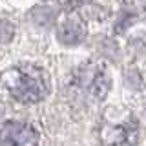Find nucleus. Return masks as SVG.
I'll list each match as a JSON object with an SVG mask.
<instances>
[{
	"instance_id": "7ed1b4c3",
	"label": "nucleus",
	"mask_w": 146,
	"mask_h": 146,
	"mask_svg": "<svg viewBox=\"0 0 146 146\" xmlns=\"http://www.w3.org/2000/svg\"><path fill=\"white\" fill-rule=\"evenodd\" d=\"M80 79L84 82L86 90L90 91L93 97L97 99H104L110 90V77L102 68L97 66H86L80 71Z\"/></svg>"
},
{
	"instance_id": "f257e3e1",
	"label": "nucleus",
	"mask_w": 146,
	"mask_h": 146,
	"mask_svg": "<svg viewBox=\"0 0 146 146\" xmlns=\"http://www.w3.org/2000/svg\"><path fill=\"white\" fill-rule=\"evenodd\" d=\"M2 84L11 97L24 104L40 102L49 91L46 71L33 64H20L6 70L2 75Z\"/></svg>"
},
{
	"instance_id": "39448f33",
	"label": "nucleus",
	"mask_w": 146,
	"mask_h": 146,
	"mask_svg": "<svg viewBox=\"0 0 146 146\" xmlns=\"http://www.w3.org/2000/svg\"><path fill=\"white\" fill-rule=\"evenodd\" d=\"M15 35V26L7 20V18L0 17V44H6L13 38Z\"/></svg>"
},
{
	"instance_id": "20e7f679",
	"label": "nucleus",
	"mask_w": 146,
	"mask_h": 146,
	"mask_svg": "<svg viewBox=\"0 0 146 146\" xmlns=\"http://www.w3.org/2000/svg\"><path fill=\"white\" fill-rule=\"evenodd\" d=\"M84 36H86V24L79 17H68L57 29V38L64 46H75Z\"/></svg>"
},
{
	"instance_id": "f03ea898",
	"label": "nucleus",
	"mask_w": 146,
	"mask_h": 146,
	"mask_svg": "<svg viewBox=\"0 0 146 146\" xmlns=\"http://www.w3.org/2000/svg\"><path fill=\"white\" fill-rule=\"evenodd\" d=\"M0 146H38V133L20 121H6L0 126Z\"/></svg>"
}]
</instances>
